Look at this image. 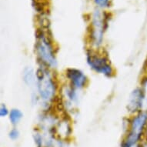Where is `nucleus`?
I'll list each match as a JSON object with an SVG mask.
<instances>
[{
    "mask_svg": "<svg viewBox=\"0 0 147 147\" xmlns=\"http://www.w3.org/2000/svg\"><path fill=\"white\" fill-rule=\"evenodd\" d=\"M38 92L42 101L49 102L56 96L57 84L53 76L46 69H39L36 71Z\"/></svg>",
    "mask_w": 147,
    "mask_h": 147,
    "instance_id": "f03ea898",
    "label": "nucleus"
},
{
    "mask_svg": "<svg viewBox=\"0 0 147 147\" xmlns=\"http://www.w3.org/2000/svg\"><path fill=\"white\" fill-rule=\"evenodd\" d=\"M142 94H143V97H144V107L147 106V76L142 80Z\"/></svg>",
    "mask_w": 147,
    "mask_h": 147,
    "instance_id": "f8f14e48",
    "label": "nucleus"
},
{
    "mask_svg": "<svg viewBox=\"0 0 147 147\" xmlns=\"http://www.w3.org/2000/svg\"><path fill=\"white\" fill-rule=\"evenodd\" d=\"M87 63L95 72L108 77H111L114 75L113 68L108 58L104 55L90 51L87 54Z\"/></svg>",
    "mask_w": 147,
    "mask_h": 147,
    "instance_id": "39448f33",
    "label": "nucleus"
},
{
    "mask_svg": "<svg viewBox=\"0 0 147 147\" xmlns=\"http://www.w3.org/2000/svg\"><path fill=\"white\" fill-rule=\"evenodd\" d=\"M56 134L59 136L61 139H66L69 137L71 134V126L69 122L66 120H63L59 122L58 126L56 128Z\"/></svg>",
    "mask_w": 147,
    "mask_h": 147,
    "instance_id": "6e6552de",
    "label": "nucleus"
},
{
    "mask_svg": "<svg viewBox=\"0 0 147 147\" xmlns=\"http://www.w3.org/2000/svg\"><path fill=\"white\" fill-rule=\"evenodd\" d=\"M107 24L106 14H102L99 10H96L92 18L90 29V42L95 47H99L103 41L104 31Z\"/></svg>",
    "mask_w": 147,
    "mask_h": 147,
    "instance_id": "20e7f679",
    "label": "nucleus"
},
{
    "mask_svg": "<svg viewBox=\"0 0 147 147\" xmlns=\"http://www.w3.org/2000/svg\"><path fill=\"white\" fill-rule=\"evenodd\" d=\"M147 128V112L140 111L132 118L129 131L121 147H134L136 146Z\"/></svg>",
    "mask_w": 147,
    "mask_h": 147,
    "instance_id": "f257e3e1",
    "label": "nucleus"
},
{
    "mask_svg": "<svg viewBox=\"0 0 147 147\" xmlns=\"http://www.w3.org/2000/svg\"><path fill=\"white\" fill-rule=\"evenodd\" d=\"M65 75L72 88L80 89L86 86L88 79L81 70L76 69H68Z\"/></svg>",
    "mask_w": 147,
    "mask_h": 147,
    "instance_id": "423d86ee",
    "label": "nucleus"
},
{
    "mask_svg": "<svg viewBox=\"0 0 147 147\" xmlns=\"http://www.w3.org/2000/svg\"><path fill=\"white\" fill-rule=\"evenodd\" d=\"M9 138L11 140H17L19 138V136H20V132L17 130L16 129H12V130L9 132Z\"/></svg>",
    "mask_w": 147,
    "mask_h": 147,
    "instance_id": "2eb2a0df",
    "label": "nucleus"
},
{
    "mask_svg": "<svg viewBox=\"0 0 147 147\" xmlns=\"http://www.w3.org/2000/svg\"><path fill=\"white\" fill-rule=\"evenodd\" d=\"M146 71L147 72V63H146Z\"/></svg>",
    "mask_w": 147,
    "mask_h": 147,
    "instance_id": "dca6fc26",
    "label": "nucleus"
},
{
    "mask_svg": "<svg viewBox=\"0 0 147 147\" xmlns=\"http://www.w3.org/2000/svg\"><path fill=\"white\" fill-rule=\"evenodd\" d=\"M76 89L72 88V86L70 88H68L65 91V95L68 97V99L71 100V101H76L77 99V95L76 92Z\"/></svg>",
    "mask_w": 147,
    "mask_h": 147,
    "instance_id": "9b49d317",
    "label": "nucleus"
},
{
    "mask_svg": "<svg viewBox=\"0 0 147 147\" xmlns=\"http://www.w3.org/2000/svg\"><path fill=\"white\" fill-rule=\"evenodd\" d=\"M8 115H9V109L4 104H2L0 106V116H1V117H5Z\"/></svg>",
    "mask_w": 147,
    "mask_h": 147,
    "instance_id": "ddd939ff",
    "label": "nucleus"
},
{
    "mask_svg": "<svg viewBox=\"0 0 147 147\" xmlns=\"http://www.w3.org/2000/svg\"><path fill=\"white\" fill-rule=\"evenodd\" d=\"M144 107V97L141 88L136 89L130 94L127 108L129 111L133 113H140Z\"/></svg>",
    "mask_w": 147,
    "mask_h": 147,
    "instance_id": "0eeeda50",
    "label": "nucleus"
},
{
    "mask_svg": "<svg viewBox=\"0 0 147 147\" xmlns=\"http://www.w3.org/2000/svg\"><path fill=\"white\" fill-rule=\"evenodd\" d=\"M109 1H110V0H94L95 3H96L98 6L102 8L109 6Z\"/></svg>",
    "mask_w": 147,
    "mask_h": 147,
    "instance_id": "4468645a",
    "label": "nucleus"
},
{
    "mask_svg": "<svg viewBox=\"0 0 147 147\" xmlns=\"http://www.w3.org/2000/svg\"><path fill=\"white\" fill-rule=\"evenodd\" d=\"M23 114L18 109H12L9 113V120L12 124L16 125L22 119Z\"/></svg>",
    "mask_w": 147,
    "mask_h": 147,
    "instance_id": "9d476101",
    "label": "nucleus"
},
{
    "mask_svg": "<svg viewBox=\"0 0 147 147\" xmlns=\"http://www.w3.org/2000/svg\"><path fill=\"white\" fill-rule=\"evenodd\" d=\"M36 54L43 65L49 68H56L57 65L55 52L48 36L43 32L37 34V42L36 45Z\"/></svg>",
    "mask_w": 147,
    "mask_h": 147,
    "instance_id": "7ed1b4c3",
    "label": "nucleus"
},
{
    "mask_svg": "<svg viewBox=\"0 0 147 147\" xmlns=\"http://www.w3.org/2000/svg\"><path fill=\"white\" fill-rule=\"evenodd\" d=\"M23 80L24 82L29 86H31L35 82L36 79V75H35L33 69L32 68H26L23 71Z\"/></svg>",
    "mask_w": 147,
    "mask_h": 147,
    "instance_id": "1a4fd4ad",
    "label": "nucleus"
}]
</instances>
